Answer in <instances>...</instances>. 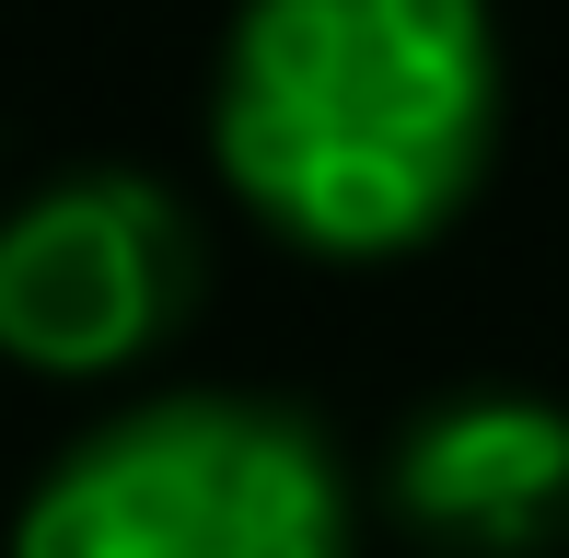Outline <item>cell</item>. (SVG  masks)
Returning <instances> with one entry per match:
<instances>
[{
    "label": "cell",
    "mask_w": 569,
    "mask_h": 558,
    "mask_svg": "<svg viewBox=\"0 0 569 558\" xmlns=\"http://www.w3.org/2000/svg\"><path fill=\"white\" fill-rule=\"evenodd\" d=\"M372 500L419 558H558L569 547V408L535 385H453L396 419Z\"/></svg>",
    "instance_id": "cell-4"
},
{
    "label": "cell",
    "mask_w": 569,
    "mask_h": 558,
    "mask_svg": "<svg viewBox=\"0 0 569 558\" xmlns=\"http://www.w3.org/2000/svg\"><path fill=\"white\" fill-rule=\"evenodd\" d=\"M210 233L151 163H70L0 198V361L36 385H128L187 338Z\"/></svg>",
    "instance_id": "cell-3"
},
{
    "label": "cell",
    "mask_w": 569,
    "mask_h": 558,
    "mask_svg": "<svg viewBox=\"0 0 569 558\" xmlns=\"http://www.w3.org/2000/svg\"><path fill=\"white\" fill-rule=\"evenodd\" d=\"M511 117L488 0H244L210 59V175L291 257L383 268L477 210Z\"/></svg>",
    "instance_id": "cell-1"
},
{
    "label": "cell",
    "mask_w": 569,
    "mask_h": 558,
    "mask_svg": "<svg viewBox=\"0 0 569 558\" xmlns=\"http://www.w3.org/2000/svg\"><path fill=\"white\" fill-rule=\"evenodd\" d=\"M0 558H360V477L279 396L151 385L36 466Z\"/></svg>",
    "instance_id": "cell-2"
}]
</instances>
